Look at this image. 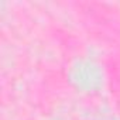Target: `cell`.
Returning a JSON list of instances; mask_svg holds the SVG:
<instances>
[]
</instances>
